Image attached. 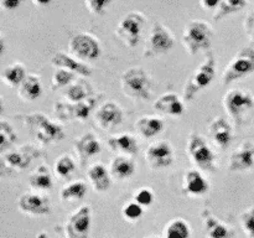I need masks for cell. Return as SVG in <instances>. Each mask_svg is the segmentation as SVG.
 <instances>
[{
  "instance_id": "27",
  "label": "cell",
  "mask_w": 254,
  "mask_h": 238,
  "mask_svg": "<svg viewBox=\"0 0 254 238\" xmlns=\"http://www.w3.org/2000/svg\"><path fill=\"white\" fill-rule=\"evenodd\" d=\"M64 97L71 103H78L93 97V87L86 78H79L68 86L64 92Z\"/></svg>"
},
{
  "instance_id": "22",
  "label": "cell",
  "mask_w": 254,
  "mask_h": 238,
  "mask_svg": "<svg viewBox=\"0 0 254 238\" xmlns=\"http://www.w3.org/2000/svg\"><path fill=\"white\" fill-rule=\"evenodd\" d=\"M203 225V232L207 238H231L232 237V230L216 218L210 211L205 210L201 213Z\"/></svg>"
},
{
  "instance_id": "26",
  "label": "cell",
  "mask_w": 254,
  "mask_h": 238,
  "mask_svg": "<svg viewBox=\"0 0 254 238\" xmlns=\"http://www.w3.org/2000/svg\"><path fill=\"white\" fill-rule=\"evenodd\" d=\"M42 94L41 78L35 73L26 74L24 81L17 87V96L25 102H32Z\"/></svg>"
},
{
  "instance_id": "47",
  "label": "cell",
  "mask_w": 254,
  "mask_h": 238,
  "mask_svg": "<svg viewBox=\"0 0 254 238\" xmlns=\"http://www.w3.org/2000/svg\"><path fill=\"white\" fill-rule=\"evenodd\" d=\"M2 109H4V102H2L1 96H0V113L2 112Z\"/></svg>"
},
{
  "instance_id": "35",
  "label": "cell",
  "mask_w": 254,
  "mask_h": 238,
  "mask_svg": "<svg viewBox=\"0 0 254 238\" xmlns=\"http://www.w3.org/2000/svg\"><path fill=\"white\" fill-rule=\"evenodd\" d=\"M54 170L56 176L61 178H69L72 175L74 170H76V163L72 159L71 155H62L60 158H57V160L55 161Z\"/></svg>"
},
{
  "instance_id": "39",
  "label": "cell",
  "mask_w": 254,
  "mask_h": 238,
  "mask_svg": "<svg viewBox=\"0 0 254 238\" xmlns=\"http://www.w3.org/2000/svg\"><path fill=\"white\" fill-rule=\"evenodd\" d=\"M122 215L129 222H135V221H138L143 216V207L136 202H134V201H131V202L123 206Z\"/></svg>"
},
{
  "instance_id": "16",
  "label": "cell",
  "mask_w": 254,
  "mask_h": 238,
  "mask_svg": "<svg viewBox=\"0 0 254 238\" xmlns=\"http://www.w3.org/2000/svg\"><path fill=\"white\" fill-rule=\"evenodd\" d=\"M123 111L114 102H106L94 113L96 124L103 130H113L123 121Z\"/></svg>"
},
{
  "instance_id": "21",
  "label": "cell",
  "mask_w": 254,
  "mask_h": 238,
  "mask_svg": "<svg viewBox=\"0 0 254 238\" xmlns=\"http://www.w3.org/2000/svg\"><path fill=\"white\" fill-rule=\"evenodd\" d=\"M210 183L198 170H189L184 175L183 191L189 196H202L208 192Z\"/></svg>"
},
{
  "instance_id": "9",
  "label": "cell",
  "mask_w": 254,
  "mask_h": 238,
  "mask_svg": "<svg viewBox=\"0 0 254 238\" xmlns=\"http://www.w3.org/2000/svg\"><path fill=\"white\" fill-rule=\"evenodd\" d=\"M174 46V36L170 29L161 22L156 21L151 26L150 32L145 40L143 50V56L148 59L166 54Z\"/></svg>"
},
{
  "instance_id": "45",
  "label": "cell",
  "mask_w": 254,
  "mask_h": 238,
  "mask_svg": "<svg viewBox=\"0 0 254 238\" xmlns=\"http://www.w3.org/2000/svg\"><path fill=\"white\" fill-rule=\"evenodd\" d=\"M5 49V44H4V39H2L1 34H0V55L2 54V51H4Z\"/></svg>"
},
{
  "instance_id": "42",
  "label": "cell",
  "mask_w": 254,
  "mask_h": 238,
  "mask_svg": "<svg viewBox=\"0 0 254 238\" xmlns=\"http://www.w3.org/2000/svg\"><path fill=\"white\" fill-rule=\"evenodd\" d=\"M245 30L247 36L250 37L252 41H254V10H252V11L246 16Z\"/></svg>"
},
{
  "instance_id": "36",
  "label": "cell",
  "mask_w": 254,
  "mask_h": 238,
  "mask_svg": "<svg viewBox=\"0 0 254 238\" xmlns=\"http://www.w3.org/2000/svg\"><path fill=\"white\" fill-rule=\"evenodd\" d=\"M16 141V133L9 121L0 120V153L6 150Z\"/></svg>"
},
{
  "instance_id": "41",
  "label": "cell",
  "mask_w": 254,
  "mask_h": 238,
  "mask_svg": "<svg viewBox=\"0 0 254 238\" xmlns=\"http://www.w3.org/2000/svg\"><path fill=\"white\" fill-rule=\"evenodd\" d=\"M111 2L112 1H109V0H86L84 6L91 14L103 15L107 11V7L111 5Z\"/></svg>"
},
{
  "instance_id": "34",
  "label": "cell",
  "mask_w": 254,
  "mask_h": 238,
  "mask_svg": "<svg viewBox=\"0 0 254 238\" xmlns=\"http://www.w3.org/2000/svg\"><path fill=\"white\" fill-rule=\"evenodd\" d=\"M164 237L165 238H190L191 227L189 222L183 218H174L164 230Z\"/></svg>"
},
{
  "instance_id": "14",
  "label": "cell",
  "mask_w": 254,
  "mask_h": 238,
  "mask_svg": "<svg viewBox=\"0 0 254 238\" xmlns=\"http://www.w3.org/2000/svg\"><path fill=\"white\" fill-rule=\"evenodd\" d=\"M17 207L21 212L30 216H46L51 213V201L46 195L27 191L17 198Z\"/></svg>"
},
{
  "instance_id": "5",
  "label": "cell",
  "mask_w": 254,
  "mask_h": 238,
  "mask_svg": "<svg viewBox=\"0 0 254 238\" xmlns=\"http://www.w3.org/2000/svg\"><path fill=\"white\" fill-rule=\"evenodd\" d=\"M216 76V60L212 52L206 55L202 63L192 72L189 81L184 87L183 98L186 102H191L196 94L211 84Z\"/></svg>"
},
{
  "instance_id": "10",
  "label": "cell",
  "mask_w": 254,
  "mask_h": 238,
  "mask_svg": "<svg viewBox=\"0 0 254 238\" xmlns=\"http://www.w3.org/2000/svg\"><path fill=\"white\" fill-rule=\"evenodd\" d=\"M146 19L141 12L131 11L124 15L116 27V35L127 47H135L139 44Z\"/></svg>"
},
{
  "instance_id": "2",
  "label": "cell",
  "mask_w": 254,
  "mask_h": 238,
  "mask_svg": "<svg viewBox=\"0 0 254 238\" xmlns=\"http://www.w3.org/2000/svg\"><path fill=\"white\" fill-rule=\"evenodd\" d=\"M46 156V151L32 144H24L0 155V178H14L22 173L37 158Z\"/></svg>"
},
{
  "instance_id": "4",
  "label": "cell",
  "mask_w": 254,
  "mask_h": 238,
  "mask_svg": "<svg viewBox=\"0 0 254 238\" xmlns=\"http://www.w3.org/2000/svg\"><path fill=\"white\" fill-rule=\"evenodd\" d=\"M121 88L129 98L146 101L151 97L150 76L143 67H131L122 74Z\"/></svg>"
},
{
  "instance_id": "28",
  "label": "cell",
  "mask_w": 254,
  "mask_h": 238,
  "mask_svg": "<svg viewBox=\"0 0 254 238\" xmlns=\"http://www.w3.org/2000/svg\"><path fill=\"white\" fill-rule=\"evenodd\" d=\"M135 129L139 135L145 139L155 138L164 129V120L160 117L144 116L135 121Z\"/></svg>"
},
{
  "instance_id": "31",
  "label": "cell",
  "mask_w": 254,
  "mask_h": 238,
  "mask_svg": "<svg viewBox=\"0 0 254 238\" xmlns=\"http://www.w3.org/2000/svg\"><path fill=\"white\" fill-rule=\"evenodd\" d=\"M25 77H26V68L21 62H14V63L7 64L0 72V79L2 83L9 87H19Z\"/></svg>"
},
{
  "instance_id": "12",
  "label": "cell",
  "mask_w": 254,
  "mask_h": 238,
  "mask_svg": "<svg viewBox=\"0 0 254 238\" xmlns=\"http://www.w3.org/2000/svg\"><path fill=\"white\" fill-rule=\"evenodd\" d=\"M71 56L82 62L93 61L101 56L102 47L98 40L88 32H78L68 42Z\"/></svg>"
},
{
  "instance_id": "43",
  "label": "cell",
  "mask_w": 254,
  "mask_h": 238,
  "mask_svg": "<svg viewBox=\"0 0 254 238\" xmlns=\"http://www.w3.org/2000/svg\"><path fill=\"white\" fill-rule=\"evenodd\" d=\"M19 5V0H0V10H11Z\"/></svg>"
},
{
  "instance_id": "33",
  "label": "cell",
  "mask_w": 254,
  "mask_h": 238,
  "mask_svg": "<svg viewBox=\"0 0 254 238\" xmlns=\"http://www.w3.org/2000/svg\"><path fill=\"white\" fill-rule=\"evenodd\" d=\"M248 5L246 0H218V4L216 6L215 12H213V19L216 21L245 9Z\"/></svg>"
},
{
  "instance_id": "49",
  "label": "cell",
  "mask_w": 254,
  "mask_h": 238,
  "mask_svg": "<svg viewBox=\"0 0 254 238\" xmlns=\"http://www.w3.org/2000/svg\"><path fill=\"white\" fill-rule=\"evenodd\" d=\"M151 238H158V237H151Z\"/></svg>"
},
{
  "instance_id": "13",
  "label": "cell",
  "mask_w": 254,
  "mask_h": 238,
  "mask_svg": "<svg viewBox=\"0 0 254 238\" xmlns=\"http://www.w3.org/2000/svg\"><path fill=\"white\" fill-rule=\"evenodd\" d=\"M92 226L91 206L83 205L74 211L64 223V238H89Z\"/></svg>"
},
{
  "instance_id": "18",
  "label": "cell",
  "mask_w": 254,
  "mask_h": 238,
  "mask_svg": "<svg viewBox=\"0 0 254 238\" xmlns=\"http://www.w3.org/2000/svg\"><path fill=\"white\" fill-rule=\"evenodd\" d=\"M208 135L216 146H218L221 150H226L231 145L233 139L232 126L230 121L225 117H216L208 124Z\"/></svg>"
},
{
  "instance_id": "3",
  "label": "cell",
  "mask_w": 254,
  "mask_h": 238,
  "mask_svg": "<svg viewBox=\"0 0 254 238\" xmlns=\"http://www.w3.org/2000/svg\"><path fill=\"white\" fill-rule=\"evenodd\" d=\"M213 39V30L210 22L205 20H191L184 27L181 42L186 52L191 56L211 47Z\"/></svg>"
},
{
  "instance_id": "37",
  "label": "cell",
  "mask_w": 254,
  "mask_h": 238,
  "mask_svg": "<svg viewBox=\"0 0 254 238\" xmlns=\"http://www.w3.org/2000/svg\"><path fill=\"white\" fill-rule=\"evenodd\" d=\"M76 74L71 71H67L64 68H57L54 72L51 78V88L52 91H57V89L62 88V87L69 86L71 83H73V79Z\"/></svg>"
},
{
  "instance_id": "8",
  "label": "cell",
  "mask_w": 254,
  "mask_h": 238,
  "mask_svg": "<svg viewBox=\"0 0 254 238\" xmlns=\"http://www.w3.org/2000/svg\"><path fill=\"white\" fill-rule=\"evenodd\" d=\"M223 107L236 125H241L246 114L254 108V97L245 89H232L223 96Z\"/></svg>"
},
{
  "instance_id": "46",
  "label": "cell",
  "mask_w": 254,
  "mask_h": 238,
  "mask_svg": "<svg viewBox=\"0 0 254 238\" xmlns=\"http://www.w3.org/2000/svg\"><path fill=\"white\" fill-rule=\"evenodd\" d=\"M35 238H49V236H47L46 232H40V233H37L36 237Z\"/></svg>"
},
{
  "instance_id": "15",
  "label": "cell",
  "mask_w": 254,
  "mask_h": 238,
  "mask_svg": "<svg viewBox=\"0 0 254 238\" xmlns=\"http://www.w3.org/2000/svg\"><path fill=\"white\" fill-rule=\"evenodd\" d=\"M145 159L153 170H163L169 168L174 161L173 146L169 141H155L146 149Z\"/></svg>"
},
{
  "instance_id": "38",
  "label": "cell",
  "mask_w": 254,
  "mask_h": 238,
  "mask_svg": "<svg viewBox=\"0 0 254 238\" xmlns=\"http://www.w3.org/2000/svg\"><path fill=\"white\" fill-rule=\"evenodd\" d=\"M240 222L246 235L250 238H254V206L241 213Z\"/></svg>"
},
{
  "instance_id": "6",
  "label": "cell",
  "mask_w": 254,
  "mask_h": 238,
  "mask_svg": "<svg viewBox=\"0 0 254 238\" xmlns=\"http://www.w3.org/2000/svg\"><path fill=\"white\" fill-rule=\"evenodd\" d=\"M253 72L254 49L251 46L242 47L225 67L221 82H222L223 86H228L233 82L240 81V79L250 76Z\"/></svg>"
},
{
  "instance_id": "25",
  "label": "cell",
  "mask_w": 254,
  "mask_h": 238,
  "mask_svg": "<svg viewBox=\"0 0 254 238\" xmlns=\"http://www.w3.org/2000/svg\"><path fill=\"white\" fill-rule=\"evenodd\" d=\"M87 178H88L93 190L97 192H106L111 187V174L103 164L96 163L89 166L88 171H87Z\"/></svg>"
},
{
  "instance_id": "24",
  "label": "cell",
  "mask_w": 254,
  "mask_h": 238,
  "mask_svg": "<svg viewBox=\"0 0 254 238\" xmlns=\"http://www.w3.org/2000/svg\"><path fill=\"white\" fill-rule=\"evenodd\" d=\"M154 109L171 117H180L185 111L184 102L175 93H165L159 97L153 104Z\"/></svg>"
},
{
  "instance_id": "7",
  "label": "cell",
  "mask_w": 254,
  "mask_h": 238,
  "mask_svg": "<svg viewBox=\"0 0 254 238\" xmlns=\"http://www.w3.org/2000/svg\"><path fill=\"white\" fill-rule=\"evenodd\" d=\"M186 151H188V155L191 159V161L200 170L207 171L210 174L216 173V170H217L216 155L202 135L197 133L191 134L190 138H189Z\"/></svg>"
},
{
  "instance_id": "29",
  "label": "cell",
  "mask_w": 254,
  "mask_h": 238,
  "mask_svg": "<svg viewBox=\"0 0 254 238\" xmlns=\"http://www.w3.org/2000/svg\"><path fill=\"white\" fill-rule=\"evenodd\" d=\"M135 173V164L129 156L118 155L111 161L109 174L118 180L130 178Z\"/></svg>"
},
{
  "instance_id": "23",
  "label": "cell",
  "mask_w": 254,
  "mask_h": 238,
  "mask_svg": "<svg viewBox=\"0 0 254 238\" xmlns=\"http://www.w3.org/2000/svg\"><path fill=\"white\" fill-rule=\"evenodd\" d=\"M108 146L114 153H119L121 155L130 156L135 155L139 150V144L136 138L129 133L117 134L108 139Z\"/></svg>"
},
{
  "instance_id": "32",
  "label": "cell",
  "mask_w": 254,
  "mask_h": 238,
  "mask_svg": "<svg viewBox=\"0 0 254 238\" xmlns=\"http://www.w3.org/2000/svg\"><path fill=\"white\" fill-rule=\"evenodd\" d=\"M87 193V185L84 181L77 180L67 183L62 187L60 197L64 203H73L82 200Z\"/></svg>"
},
{
  "instance_id": "48",
  "label": "cell",
  "mask_w": 254,
  "mask_h": 238,
  "mask_svg": "<svg viewBox=\"0 0 254 238\" xmlns=\"http://www.w3.org/2000/svg\"><path fill=\"white\" fill-rule=\"evenodd\" d=\"M32 2H34L35 5H47V4H49V1H39V2L32 1Z\"/></svg>"
},
{
  "instance_id": "1",
  "label": "cell",
  "mask_w": 254,
  "mask_h": 238,
  "mask_svg": "<svg viewBox=\"0 0 254 238\" xmlns=\"http://www.w3.org/2000/svg\"><path fill=\"white\" fill-rule=\"evenodd\" d=\"M15 118H19L24 123L30 135L36 139L41 145L57 143L64 138V131L61 124L50 119L46 114L35 112L29 114H16Z\"/></svg>"
},
{
  "instance_id": "17",
  "label": "cell",
  "mask_w": 254,
  "mask_h": 238,
  "mask_svg": "<svg viewBox=\"0 0 254 238\" xmlns=\"http://www.w3.org/2000/svg\"><path fill=\"white\" fill-rule=\"evenodd\" d=\"M254 168V143L243 141L230 156L228 169L233 173L250 171Z\"/></svg>"
},
{
  "instance_id": "20",
  "label": "cell",
  "mask_w": 254,
  "mask_h": 238,
  "mask_svg": "<svg viewBox=\"0 0 254 238\" xmlns=\"http://www.w3.org/2000/svg\"><path fill=\"white\" fill-rule=\"evenodd\" d=\"M73 148L81 161V165H84L86 161L98 155L102 150L101 141L93 133H84L83 135L77 138L73 143Z\"/></svg>"
},
{
  "instance_id": "11",
  "label": "cell",
  "mask_w": 254,
  "mask_h": 238,
  "mask_svg": "<svg viewBox=\"0 0 254 238\" xmlns=\"http://www.w3.org/2000/svg\"><path fill=\"white\" fill-rule=\"evenodd\" d=\"M97 102H98L97 97H91L86 101L78 102V103H71L68 101H57L54 104V116L55 118L62 121H84L88 119L89 114L96 108Z\"/></svg>"
},
{
  "instance_id": "44",
  "label": "cell",
  "mask_w": 254,
  "mask_h": 238,
  "mask_svg": "<svg viewBox=\"0 0 254 238\" xmlns=\"http://www.w3.org/2000/svg\"><path fill=\"white\" fill-rule=\"evenodd\" d=\"M218 4V0H201L200 6L205 10H215Z\"/></svg>"
},
{
  "instance_id": "19",
  "label": "cell",
  "mask_w": 254,
  "mask_h": 238,
  "mask_svg": "<svg viewBox=\"0 0 254 238\" xmlns=\"http://www.w3.org/2000/svg\"><path fill=\"white\" fill-rule=\"evenodd\" d=\"M51 63L56 68H64L67 71L73 72L74 74H79L83 78L86 77H91L92 74V67L87 64L86 62H82L79 60L74 59L71 55L66 54V52L59 51L51 57Z\"/></svg>"
},
{
  "instance_id": "40",
  "label": "cell",
  "mask_w": 254,
  "mask_h": 238,
  "mask_svg": "<svg viewBox=\"0 0 254 238\" xmlns=\"http://www.w3.org/2000/svg\"><path fill=\"white\" fill-rule=\"evenodd\" d=\"M134 202L140 205L141 207H149L154 201V193L149 187H141L134 193Z\"/></svg>"
},
{
  "instance_id": "30",
  "label": "cell",
  "mask_w": 254,
  "mask_h": 238,
  "mask_svg": "<svg viewBox=\"0 0 254 238\" xmlns=\"http://www.w3.org/2000/svg\"><path fill=\"white\" fill-rule=\"evenodd\" d=\"M29 186L35 191H50L54 187V181L49 168L44 164L37 166L29 175Z\"/></svg>"
}]
</instances>
